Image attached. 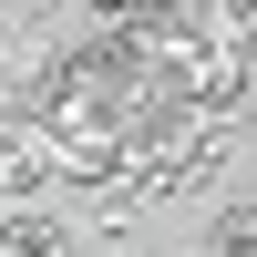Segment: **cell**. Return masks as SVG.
Wrapping results in <instances>:
<instances>
[{
  "label": "cell",
  "instance_id": "1",
  "mask_svg": "<svg viewBox=\"0 0 257 257\" xmlns=\"http://www.w3.org/2000/svg\"><path fill=\"white\" fill-rule=\"evenodd\" d=\"M0 257H82V247H72V226H52V216H11L0 226Z\"/></svg>",
  "mask_w": 257,
  "mask_h": 257
},
{
  "label": "cell",
  "instance_id": "2",
  "mask_svg": "<svg viewBox=\"0 0 257 257\" xmlns=\"http://www.w3.org/2000/svg\"><path fill=\"white\" fill-rule=\"evenodd\" d=\"M206 257H257V206H226L206 226Z\"/></svg>",
  "mask_w": 257,
  "mask_h": 257
}]
</instances>
